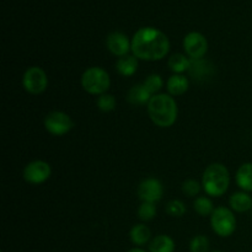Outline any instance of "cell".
<instances>
[{
	"instance_id": "1",
	"label": "cell",
	"mask_w": 252,
	"mask_h": 252,
	"mask_svg": "<svg viewBox=\"0 0 252 252\" xmlns=\"http://www.w3.org/2000/svg\"><path fill=\"white\" fill-rule=\"evenodd\" d=\"M170 51L166 34L154 27L138 30L132 38V52L138 59L147 62L161 61Z\"/></svg>"
},
{
	"instance_id": "2",
	"label": "cell",
	"mask_w": 252,
	"mask_h": 252,
	"mask_svg": "<svg viewBox=\"0 0 252 252\" xmlns=\"http://www.w3.org/2000/svg\"><path fill=\"white\" fill-rule=\"evenodd\" d=\"M148 113L154 125L161 128H169L175 125L179 108L175 98L169 94H157L148 103Z\"/></svg>"
},
{
	"instance_id": "3",
	"label": "cell",
	"mask_w": 252,
	"mask_h": 252,
	"mask_svg": "<svg viewBox=\"0 0 252 252\" xmlns=\"http://www.w3.org/2000/svg\"><path fill=\"white\" fill-rule=\"evenodd\" d=\"M229 184H230V175L223 164L214 162L204 170L202 186L208 196L221 197L228 191Z\"/></svg>"
},
{
	"instance_id": "4",
	"label": "cell",
	"mask_w": 252,
	"mask_h": 252,
	"mask_svg": "<svg viewBox=\"0 0 252 252\" xmlns=\"http://www.w3.org/2000/svg\"><path fill=\"white\" fill-rule=\"evenodd\" d=\"M111 79L107 71L100 66L88 68L81 75V86L91 95H102L110 89Z\"/></svg>"
},
{
	"instance_id": "5",
	"label": "cell",
	"mask_w": 252,
	"mask_h": 252,
	"mask_svg": "<svg viewBox=\"0 0 252 252\" xmlns=\"http://www.w3.org/2000/svg\"><path fill=\"white\" fill-rule=\"evenodd\" d=\"M212 229L217 235L228 238L236 230V218L233 212L226 207H218L211 216Z\"/></svg>"
},
{
	"instance_id": "6",
	"label": "cell",
	"mask_w": 252,
	"mask_h": 252,
	"mask_svg": "<svg viewBox=\"0 0 252 252\" xmlns=\"http://www.w3.org/2000/svg\"><path fill=\"white\" fill-rule=\"evenodd\" d=\"M22 85L31 95H39L44 93L48 86L46 71L39 66H30L22 76Z\"/></svg>"
},
{
	"instance_id": "7",
	"label": "cell",
	"mask_w": 252,
	"mask_h": 252,
	"mask_svg": "<svg viewBox=\"0 0 252 252\" xmlns=\"http://www.w3.org/2000/svg\"><path fill=\"white\" fill-rule=\"evenodd\" d=\"M44 127L48 133L61 137L73 129L74 121L68 113L62 111H52L44 118Z\"/></svg>"
},
{
	"instance_id": "8",
	"label": "cell",
	"mask_w": 252,
	"mask_h": 252,
	"mask_svg": "<svg viewBox=\"0 0 252 252\" xmlns=\"http://www.w3.org/2000/svg\"><path fill=\"white\" fill-rule=\"evenodd\" d=\"M51 165L43 160H33L24 169V179L32 185L43 184L51 177Z\"/></svg>"
},
{
	"instance_id": "9",
	"label": "cell",
	"mask_w": 252,
	"mask_h": 252,
	"mask_svg": "<svg viewBox=\"0 0 252 252\" xmlns=\"http://www.w3.org/2000/svg\"><path fill=\"white\" fill-rule=\"evenodd\" d=\"M184 48L189 59H201L208 51V41L199 32H189L184 39Z\"/></svg>"
},
{
	"instance_id": "10",
	"label": "cell",
	"mask_w": 252,
	"mask_h": 252,
	"mask_svg": "<svg viewBox=\"0 0 252 252\" xmlns=\"http://www.w3.org/2000/svg\"><path fill=\"white\" fill-rule=\"evenodd\" d=\"M164 196V187L158 179L149 177L140 182L138 186V197L142 202L157 203Z\"/></svg>"
},
{
	"instance_id": "11",
	"label": "cell",
	"mask_w": 252,
	"mask_h": 252,
	"mask_svg": "<svg viewBox=\"0 0 252 252\" xmlns=\"http://www.w3.org/2000/svg\"><path fill=\"white\" fill-rule=\"evenodd\" d=\"M106 44H107L108 51L120 58L127 56L129 51H132V41H129L128 37L122 32H112L108 34Z\"/></svg>"
},
{
	"instance_id": "12",
	"label": "cell",
	"mask_w": 252,
	"mask_h": 252,
	"mask_svg": "<svg viewBox=\"0 0 252 252\" xmlns=\"http://www.w3.org/2000/svg\"><path fill=\"white\" fill-rule=\"evenodd\" d=\"M214 73V65L206 59H191L189 74L197 81H206L212 78Z\"/></svg>"
},
{
	"instance_id": "13",
	"label": "cell",
	"mask_w": 252,
	"mask_h": 252,
	"mask_svg": "<svg viewBox=\"0 0 252 252\" xmlns=\"http://www.w3.org/2000/svg\"><path fill=\"white\" fill-rule=\"evenodd\" d=\"M189 79L181 74H175V75L170 76L167 80V91L169 95L171 96H180L184 95L187 90H189Z\"/></svg>"
},
{
	"instance_id": "14",
	"label": "cell",
	"mask_w": 252,
	"mask_h": 252,
	"mask_svg": "<svg viewBox=\"0 0 252 252\" xmlns=\"http://www.w3.org/2000/svg\"><path fill=\"white\" fill-rule=\"evenodd\" d=\"M116 69L123 76H132L138 69V58L134 54H127L118 58Z\"/></svg>"
},
{
	"instance_id": "15",
	"label": "cell",
	"mask_w": 252,
	"mask_h": 252,
	"mask_svg": "<svg viewBox=\"0 0 252 252\" xmlns=\"http://www.w3.org/2000/svg\"><path fill=\"white\" fill-rule=\"evenodd\" d=\"M231 209L239 213H245L252 208V198L246 192H236L229 199Z\"/></svg>"
},
{
	"instance_id": "16",
	"label": "cell",
	"mask_w": 252,
	"mask_h": 252,
	"mask_svg": "<svg viewBox=\"0 0 252 252\" xmlns=\"http://www.w3.org/2000/svg\"><path fill=\"white\" fill-rule=\"evenodd\" d=\"M153 97L152 94L147 90L143 84L139 85H134L129 91H128L127 100L129 101L132 105H145V103H149L150 98Z\"/></svg>"
},
{
	"instance_id": "17",
	"label": "cell",
	"mask_w": 252,
	"mask_h": 252,
	"mask_svg": "<svg viewBox=\"0 0 252 252\" xmlns=\"http://www.w3.org/2000/svg\"><path fill=\"white\" fill-rule=\"evenodd\" d=\"M236 184L243 191H252V164L245 162L236 171Z\"/></svg>"
},
{
	"instance_id": "18",
	"label": "cell",
	"mask_w": 252,
	"mask_h": 252,
	"mask_svg": "<svg viewBox=\"0 0 252 252\" xmlns=\"http://www.w3.org/2000/svg\"><path fill=\"white\" fill-rule=\"evenodd\" d=\"M129 236L134 245L143 246L148 244V241L150 240L152 231H150V229L145 224H137V225H134L130 229Z\"/></svg>"
},
{
	"instance_id": "19",
	"label": "cell",
	"mask_w": 252,
	"mask_h": 252,
	"mask_svg": "<svg viewBox=\"0 0 252 252\" xmlns=\"http://www.w3.org/2000/svg\"><path fill=\"white\" fill-rule=\"evenodd\" d=\"M150 252H174L175 241L172 238L167 235H158L150 241L149 244Z\"/></svg>"
},
{
	"instance_id": "20",
	"label": "cell",
	"mask_w": 252,
	"mask_h": 252,
	"mask_svg": "<svg viewBox=\"0 0 252 252\" xmlns=\"http://www.w3.org/2000/svg\"><path fill=\"white\" fill-rule=\"evenodd\" d=\"M169 68L174 71L175 74H181L185 71H189V64H191V59L187 58V56L181 53H176L174 56L170 57L169 62Z\"/></svg>"
},
{
	"instance_id": "21",
	"label": "cell",
	"mask_w": 252,
	"mask_h": 252,
	"mask_svg": "<svg viewBox=\"0 0 252 252\" xmlns=\"http://www.w3.org/2000/svg\"><path fill=\"white\" fill-rule=\"evenodd\" d=\"M193 208L201 217L212 216L214 212L213 202L208 197H197L196 201L193 202Z\"/></svg>"
},
{
	"instance_id": "22",
	"label": "cell",
	"mask_w": 252,
	"mask_h": 252,
	"mask_svg": "<svg viewBox=\"0 0 252 252\" xmlns=\"http://www.w3.org/2000/svg\"><path fill=\"white\" fill-rule=\"evenodd\" d=\"M157 216V206L155 203H149V202H143L138 208V217L143 221H150Z\"/></svg>"
},
{
	"instance_id": "23",
	"label": "cell",
	"mask_w": 252,
	"mask_h": 252,
	"mask_svg": "<svg viewBox=\"0 0 252 252\" xmlns=\"http://www.w3.org/2000/svg\"><path fill=\"white\" fill-rule=\"evenodd\" d=\"M143 85L147 88V90L152 94L153 96L157 95L158 91H160L164 86V81H162V78L158 74H152V75L147 76V79L144 80Z\"/></svg>"
},
{
	"instance_id": "24",
	"label": "cell",
	"mask_w": 252,
	"mask_h": 252,
	"mask_svg": "<svg viewBox=\"0 0 252 252\" xmlns=\"http://www.w3.org/2000/svg\"><path fill=\"white\" fill-rule=\"evenodd\" d=\"M97 107L102 112H111L116 108V98L111 94H102L97 98Z\"/></svg>"
},
{
	"instance_id": "25",
	"label": "cell",
	"mask_w": 252,
	"mask_h": 252,
	"mask_svg": "<svg viewBox=\"0 0 252 252\" xmlns=\"http://www.w3.org/2000/svg\"><path fill=\"white\" fill-rule=\"evenodd\" d=\"M189 250L191 252H208L209 240L204 235H197L189 243Z\"/></svg>"
},
{
	"instance_id": "26",
	"label": "cell",
	"mask_w": 252,
	"mask_h": 252,
	"mask_svg": "<svg viewBox=\"0 0 252 252\" xmlns=\"http://www.w3.org/2000/svg\"><path fill=\"white\" fill-rule=\"evenodd\" d=\"M166 212L171 217H182L186 213V206H185V203L182 201L172 199V201H170L167 203Z\"/></svg>"
},
{
	"instance_id": "27",
	"label": "cell",
	"mask_w": 252,
	"mask_h": 252,
	"mask_svg": "<svg viewBox=\"0 0 252 252\" xmlns=\"http://www.w3.org/2000/svg\"><path fill=\"white\" fill-rule=\"evenodd\" d=\"M202 185L196 180H187L182 184V192L187 197H196L201 192Z\"/></svg>"
},
{
	"instance_id": "28",
	"label": "cell",
	"mask_w": 252,
	"mask_h": 252,
	"mask_svg": "<svg viewBox=\"0 0 252 252\" xmlns=\"http://www.w3.org/2000/svg\"><path fill=\"white\" fill-rule=\"evenodd\" d=\"M128 252H147V251H144V250H142V249H132V250H129Z\"/></svg>"
},
{
	"instance_id": "29",
	"label": "cell",
	"mask_w": 252,
	"mask_h": 252,
	"mask_svg": "<svg viewBox=\"0 0 252 252\" xmlns=\"http://www.w3.org/2000/svg\"><path fill=\"white\" fill-rule=\"evenodd\" d=\"M213 252H223V251H213Z\"/></svg>"
}]
</instances>
